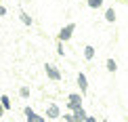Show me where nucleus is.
Here are the masks:
<instances>
[{"instance_id": "f257e3e1", "label": "nucleus", "mask_w": 128, "mask_h": 122, "mask_svg": "<svg viewBox=\"0 0 128 122\" xmlns=\"http://www.w3.org/2000/svg\"><path fill=\"white\" fill-rule=\"evenodd\" d=\"M82 107V95L80 93H72L67 97V109L69 112H76V109Z\"/></svg>"}, {"instance_id": "f03ea898", "label": "nucleus", "mask_w": 128, "mask_h": 122, "mask_svg": "<svg viewBox=\"0 0 128 122\" xmlns=\"http://www.w3.org/2000/svg\"><path fill=\"white\" fill-rule=\"evenodd\" d=\"M44 72H46V76H48L50 80H55V82L61 80V72L57 70V65H52V63H46V65H44Z\"/></svg>"}, {"instance_id": "7ed1b4c3", "label": "nucleus", "mask_w": 128, "mask_h": 122, "mask_svg": "<svg viewBox=\"0 0 128 122\" xmlns=\"http://www.w3.org/2000/svg\"><path fill=\"white\" fill-rule=\"evenodd\" d=\"M74 30H76V23H67L65 28H63V30L59 32V42H65V40H69V38H72V34H74Z\"/></svg>"}, {"instance_id": "20e7f679", "label": "nucleus", "mask_w": 128, "mask_h": 122, "mask_svg": "<svg viewBox=\"0 0 128 122\" xmlns=\"http://www.w3.org/2000/svg\"><path fill=\"white\" fill-rule=\"evenodd\" d=\"M23 114H25V118H28V122H46L42 116H38L32 107H25V109H23Z\"/></svg>"}, {"instance_id": "39448f33", "label": "nucleus", "mask_w": 128, "mask_h": 122, "mask_svg": "<svg viewBox=\"0 0 128 122\" xmlns=\"http://www.w3.org/2000/svg\"><path fill=\"white\" fill-rule=\"evenodd\" d=\"M46 116H48L50 120L59 118V116H61V109H59V105H57V103H50L48 107H46Z\"/></svg>"}, {"instance_id": "423d86ee", "label": "nucleus", "mask_w": 128, "mask_h": 122, "mask_svg": "<svg viewBox=\"0 0 128 122\" xmlns=\"http://www.w3.org/2000/svg\"><path fill=\"white\" fill-rule=\"evenodd\" d=\"M72 114H74V120H76V122H84V120L88 118L84 107H80V109H76V112H72Z\"/></svg>"}, {"instance_id": "0eeeda50", "label": "nucleus", "mask_w": 128, "mask_h": 122, "mask_svg": "<svg viewBox=\"0 0 128 122\" xmlns=\"http://www.w3.org/2000/svg\"><path fill=\"white\" fill-rule=\"evenodd\" d=\"M78 86H80V91H82V95L86 93V88H88V82H86V76H84L82 72L78 74Z\"/></svg>"}, {"instance_id": "6e6552de", "label": "nucleus", "mask_w": 128, "mask_h": 122, "mask_svg": "<svg viewBox=\"0 0 128 122\" xmlns=\"http://www.w3.org/2000/svg\"><path fill=\"white\" fill-rule=\"evenodd\" d=\"M92 57H94V46H84V59H86V61H90V59H92Z\"/></svg>"}, {"instance_id": "1a4fd4ad", "label": "nucleus", "mask_w": 128, "mask_h": 122, "mask_svg": "<svg viewBox=\"0 0 128 122\" xmlns=\"http://www.w3.org/2000/svg\"><path fill=\"white\" fill-rule=\"evenodd\" d=\"M105 19H107L109 23H114V21H116V11L114 9H107V11H105Z\"/></svg>"}, {"instance_id": "9d476101", "label": "nucleus", "mask_w": 128, "mask_h": 122, "mask_svg": "<svg viewBox=\"0 0 128 122\" xmlns=\"http://www.w3.org/2000/svg\"><path fill=\"white\" fill-rule=\"evenodd\" d=\"M105 67H107L109 72H116V70H118V63H116V59H107V61H105Z\"/></svg>"}, {"instance_id": "9b49d317", "label": "nucleus", "mask_w": 128, "mask_h": 122, "mask_svg": "<svg viewBox=\"0 0 128 122\" xmlns=\"http://www.w3.org/2000/svg\"><path fill=\"white\" fill-rule=\"evenodd\" d=\"M86 4L90 9H101L103 7V0H86Z\"/></svg>"}, {"instance_id": "f8f14e48", "label": "nucleus", "mask_w": 128, "mask_h": 122, "mask_svg": "<svg viewBox=\"0 0 128 122\" xmlns=\"http://www.w3.org/2000/svg\"><path fill=\"white\" fill-rule=\"evenodd\" d=\"M0 103H2L4 109H10V99L6 97V95H2V97H0Z\"/></svg>"}, {"instance_id": "ddd939ff", "label": "nucleus", "mask_w": 128, "mask_h": 122, "mask_svg": "<svg viewBox=\"0 0 128 122\" xmlns=\"http://www.w3.org/2000/svg\"><path fill=\"white\" fill-rule=\"evenodd\" d=\"M19 17H21V21H23L25 25H32V17H30V15H25V13H19Z\"/></svg>"}, {"instance_id": "4468645a", "label": "nucleus", "mask_w": 128, "mask_h": 122, "mask_svg": "<svg viewBox=\"0 0 128 122\" xmlns=\"http://www.w3.org/2000/svg\"><path fill=\"white\" fill-rule=\"evenodd\" d=\"M19 95H21V97H23V99H28V97H30V88H28V86H21Z\"/></svg>"}, {"instance_id": "2eb2a0df", "label": "nucleus", "mask_w": 128, "mask_h": 122, "mask_svg": "<svg viewBox=\"0 0 128 122\" xmlns=\"http://www.w3.org/2000/svg\"><path fill=\"white\" fill-rule=\"evenodd\" d=\"M63 118H65V122H76V120H74V114H72V112H69V114H65Z\"/></svg>"}, {"instance_id": "dca6fc26", "label": "nucleus", "mask_w": 128, "mask_h": 122, "mask_svg": "<svg viewBox=\"0 0 128 122\" xmlns=\"http://www.w3.org/2000/svg\"><path fill=\"white\" fill-rule=\"evenodd\" d=\"M57 53H59V55H65V49H63L61 42H59V46H57Z\"/></svg>"}, {"instance_id": "f3484780", "label": "nucleus", "mask_w": 128, "mask_h": 122, "mask_svg": "<svg viewBox=\"0 0 128 122\" xmlns=\"http://www.w3.org/2000/svg\"><path fill=\"white\" fill-rule=\"evenodd\" d=\"M84 122H97V118H92V116H88V118L84 120Z\"/></svg>"}, {"instance_id": "a211bd4d", "label": "nucleus", "mask_w": 128, "mask_h": 122, "mask_svg": "<svg viewBox=\"0 0 128 122\" xmlns=\"http://www.w3.org/2000/svg\"><path fill=\"white\" fill-rule=\"evenodd\" d=\"M0 15H6V9H4L2 4H0Z\"/></svg>"}, {"instance_id": "6ab92c4d", "label": "nucleus", "mask_w": 128, "mask_h": 122, "mask_svg": "<svg viewBox=\"0 0 128 122\" xmlns=\"http://www.w3.org/2000/svg\"><path fill=\"white\" fill-rule=\"evenodd\" d=\"M4 116V107H2V103H0V118Z\"/></svg>"}, {"instance_id": "aec40b11", "label": "nucleus", "mask_w": 128, "mask_h": 122, "mask_svg": "<svg viewBox=\"0 0 128 122\" xmlns=\"http://www.w3.org/2000/svg\"><path fill=\"white\" fill-rule=\"evenodd\" d=\"M103 122H107V120H103Z\"/></svg>"}]
</instances>
